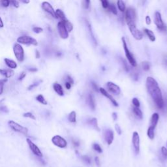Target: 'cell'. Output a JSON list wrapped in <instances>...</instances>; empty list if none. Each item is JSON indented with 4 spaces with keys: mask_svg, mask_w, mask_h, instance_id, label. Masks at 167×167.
<instances>
[{
    "mask_svg": "<svg viewBox=\"0 0 167 167\" xmlns=\"http://www.w3.org/2000/svg\"><path fill=\"white\" fill-rule=\"evenodd\" d=\"M115 131H116V132L118 133V135H121V133H122V131H121V127H120V125L118 124H116L115 125Z\"/></svg>",
    "mask_w": 167,
    "mask_h": 167,
    "instance_id": "obj_47",
    "label": "cell"
},
{
    "mask_svg": "<svg viewBox=\"0 0 167 167\" xmlns=\"http://www.w3.org/2000/svg\"><path fill=\"white\" fill-rule=\"evenodd\" d=\"M86 26H87V30H88L89 31V36H90L91 38H92V41H93V44L96 46V45H97V42L96 38H95L94 34H93V30H92V26H91V24H89V22L87 20H86Z\"/></svg>",
    "mask_w": 167,
    "mask_h": 167,
    "instance_id": "obj_17",
    "label": "cell"
},
{
    "mask_svg": "<svg viewBox=\"0 0 167 167\" xmlns=\"http://www.w3.org/2000/svg\"><path fill=\"white\" fill-rule=\"evenodd\" d=\"M146 86L148 93L152 98L157 108H163L164 107V99L157 82L153 77L148 76L146 79Z\"/></svg>",
    "mask_w": 167,
    "mask_h": 167,
    "instance_id": "obj_1",
    "label": "cell"
},
{
    "mask_svg": "<svg viewBox=\"0 0 167 167\" xmlns=\"http://www.w3.org/2000/svg\"><path fill=\"white\" fill-rule=\"evenodd\" d=\"M36 99H37V101H38V102L41 103L42 105H46L48 104L46 100L45 99V98L44 97V96H43L42 94H38V95L36 97Z\"/></svg>",
    "mask_w": 167,
    "mask_h": 167,
    "instance_id": "obj_30",
    "label": "cell"
},
{
    "mask_svg": "<svg viewBox=\"0 0 167 167\" xmlns=\"http://www.w3.org/2000/svg\"><path fill=\"white\" fill-rule=\"evenodd\" d=\"M87 103L92 110L95 109V101L94 96L91 93H89L87 96Z\"/></svg>",
    "mask_w": 167,
    "mask_h": 167,
    "instance_id": "obj_21",
    "label": "cell"
},
{
    "mask_svg": "<svg viewBox=\"0 0 167 167\" xmlns=\"http://www.w3.org/2000/svg\"><path fill=\"white\" fill-rule=\"evenodd\" d=\"M132 143H133L134 150L136 155L140 153V136L137 132H134L132 136Z\"/></svg>",
    "mask_w": 167,
    "mask_h": 167,
    "instance_id": "obj_10",
    "label": "cell"
},
{
    "mask_svg": "<svg viewBox=\"0 0 167 167\" xmlns=\"http://www.w3.org/2000/svg\"><path fill=\"white\" fill-rule=\"evenodd\" d=\"M73 145H74V147H79V146H80V142H79V141L74 140H73Z\"/></svg>",
    "mask_w": 167,
    "mask_h": 167,
    "instance_id": "obj_55",
    "label": "cell"
},
{
    "mask_svg": "<svg viewBox=\"0 0 167 167\" xmlns=\"http://www.w3.org/2000/svg\"><path fill=\"white\" fill-rule=\"evenodd\" d=\"M42 9L45 11V12H48V14L52 16L53 17L56 18V12L54 9L53 7L51 5L50 3L47 2H43L42 3Z\"/></svg>",
    "mask_w": 167,
    "mask_h": 167,
    "instance_id": "obj_14",
    "label": "cell"
},
{
    "mask_svg": "<svg viewBox=\"0 0 167 167\" xmlns=\"http://www.w3.org/2000/svg\"><path fill=\"white\" fill-rule=\"evenodd\" d=\"M101 3H102V7L105 8V9H108V6H109V2L107 0H102Z\"/></svg>",
    "mask_w": 167,
    "mask_h": 167,
    "instance_id": "obj_45",
    "label": "cell"
},
{
    "mask_svg": "<svg viewBox=\"0 0 167 167\" xmlns=\"http://www.w3.org/2000/svg\"><path fill=\"white\" fill-rule=\"evenodd\" d=\"M155 24L159 30L162 31H166L167 27L163 22L162 16L159 12H156L155 13Z\"/></svg>",
    "mask_w": 167,
    "mask_h": 167,
    "instance_id": "obj_9",
    "label": "cell"
},
{
    "mask_svg": "<svg viewBox=\"0 0 167 167\" xmlns=\"http://www.w3.org/2000/svg\"><path fill=\"white\" fill-rule=\"evenodd\" d=\"M41 82V80H39L38 82H36L33 83V84H31L28 87V89L29 91L31 90V89H33V88H35V87H36L37 86H38V85L40 84Z\"/></svg>",
    "mask_w": 167,
    "mask_h": 167,
    "instance_id": "obj_37",
    "label": "cell"
},
{
    "mask_svg": "<svg viewBox=\"0 0 167 167\" xmlns=\"http://www.w3.org/2000/svg\"><path fill=\"white\" fill-rule=\"evenodd\" d=\"M99 92H101V94L102 95H104L105 97H106L107 98H108V99H109L110 101L112 102V105H114L115 107H118V103L117 102V101H115V99H114V98L112 97L109 94V93H108V92H107V91L105 90V89L102 88V87H101V88H99Z\"/></svg>",
    "mask_w": 167,
    "mask_h": 167,
    "instance_id": "obj_16",
    "label": "cell"
},
{
    "mask_svg": "<svg viewBox=\"0 0 167 167\" xmlns=\"http://www.w3.org/2000/svg\"><path fill=\"white\" fill-rule=\"evenodd\" d=\"M151 18H150L149 16H146V24L148 25H149V24H151Z\"/></svg>",
    "mask_w": 167,
    "mask_h": 167,
    "instance_id": "obj_54",
    "label": "cell"
},
{
    "mask_svg": "<svg viewBox=\"0 0 167 167\" xmlns=\"http://www.w3.org/2000/svg\"><path fill=\"white\" fill-rule=\"evenodd\" d=\"M89 4H90V1H89V0H84V2H82L83 7L85 9H88L89 7Z\"/></svg>",
    "mask_w": 167,
    "mask_h": 167,
    "instance_id": "obj_44",
    "label": "cell"
},
{
    "mask_svg": "<svg viewBox=\"0 0 167 167\" xmlns=\"http://www.w3.org/2000/svg\"><path fill=\"white\" fill-rule=\"evenodd\" d=\"M55 12H56V18H59L61 20V21H64L67 20L65 13L61 9H57L56 10H55Z\"/></svg>",
    "mask_w": 167,
    "mask_h": 167,
    "instance_id": "obj_24",
    "label": "cell"
},
{
    "mask_svg": "<svg viewBox=\"0 0 167 167\" xmlns=\"http://www.w3.org/2000/svg\"><path fill=\"white\" fill-rule=\"evenodd\" d=\"M17 43L20 44H25V45H33V46L38 45L37 41L35 38L28 35H23L17 38Z\"/></svg>",
    "mask_w": 167,
    "mask_h": 167,
    "instance_id": "obj_2",
    "label": "cell"
},
{
    "mask_svg": "<svg viewBox=\"0 0 167 167\" xmlns=\"http://www.w3.org/2000/svg\"><path fill=\"white\" fill-rule=\"evenodd\" d=\"M10 3L9 0H2V1H1V4L3 7H8L10 5Z\"/></svg>",
    "mask_w": 167,
    "mask_h": 167,
    "instance_id": "obj_42",
    "label": "cell"
},
{
    "mask_svg": "<svg viewBox=\"0 0 167 167\" xmlns=\"http://www.w3.org/2000/svg\"><path fill=\"white\" fill-rule=\"evenodd\" d=\"M28 71H30V72H32V73H35V72H37V69L36 67H31V68H29Z\"/></svg>",
    "mask_w": 167,
    "mask_h": 167,
    "instance_id": "obj_56",
    "label": "cell"
},
{
    "mask_svg": "<svg viewBox=\"0 0 167 167\" xmlns=\"http://www.w3.org/2000/svg\"><path fill=\"white\" fill-rule=\"evenodd\" d=\"M53 88L54 90L55 91V92H56L58 95H59V96H63V89L62 86H61L59 84H58V82L54 83Z\"/></svg>",
    "mask_w": 167,
    "mask_h": 167,
    "instance_id": "obj_18",
    "label": "cell"
},
{
    "mask_svg": "<svg viewBox=\"0 0 167 167\" xmlns=\"http://www.w3.org/2000/svg\"><path fill=\"white\" fill-rule=\"evenodd\" d=\"M7 81V79H2L0 80V95H2L3 92V87L5 82Z\"/></svg>",
    "mask_w": 167,
    "mask_h": 167,
    "instance_id": "obj_35",
    "label": "cell"
},
{
    "mask_svg": "<svg viewBox=\"0 0 167 167\" xmlns=\"http://www.w3.org/2000/svg\"><path fill=\"white\" fill-rule=\"evenodd\" d=\"M81 159L86 164L89 165V164H91V163H92V160H91L90 157L87 156V155H82L81 157Z\"/></svg>",
    "mask_w": 167,
    "mask_h": 167,
    "instance_id": "obj_33",
    "label": "cell"
},
{
    "mask_svg": "<svg viewBox=\"0 0 167 167\" xmlns=\"http://www.w3.org/2000/svg\"><path fill=\"white\" fill-rule=\"evenodd\" d=\"M154 130H155V129H154L153 127H150V126L148 127V131H147V135H148V136L149 137V138L151 139V140H153V139L154 138V137H155Z\"/></svg>",
    "mask_w": 167,
    "mask_h": 167,
    "instance_id": "obj_29",
    "label": "cell"
},
{
    "mask_svg": "<svg viewBox=\"0 0 167 167\" xmlns=\"http://www.w3.org/2000/svg\"><path fill=\"white\" fill-rule=\"evenodd\" d=\"M61 22H62L63 23L64 25H65V28H66L67 31H68V33L71 32V31H73V24H72L71 22H69L68 20L67 19L64 21H61Z\"/></svg>",
    "mask_w": 167,
    "mask_h": 167,
    "instance_id": "obj_25",
    "label": "cell"
},
{
    "mask_svg": "<svg viewBox=\"0 0 167 167\" xmlns=\"http://www.w3.org/2000/svg\"><path fill=\"white\" fill-rule=\"evenodd\" d=\"M8 124H9V127L11 128L13 131L16 132H18V133H22L24 135H28V128L25 127H23L22 125H20L19 123H16L15 121H12V120H10L8 122Z\"/></svg>",
    "mask_w": 167,
    "mask_h": 167,
    "instance_id": "obj_5",
    "label": "cell"
},
{
    "mask_svg": "<svg viewBox=\"0 0 167 167\" xmlns=\"http://www.w3.org/2000/svg\"><path fill=\"white\" fill-rule=\"evenodd\" d=\"M107 86L110 92H111L112 93H114V94L119 95L121 93V89H120V87L117 84H114V82H108Z\"/></svg>",
    "mask_w": 167,
    "mask_h": 167,
    "instance_id": "obj_15",
    "label": "cell"
},
{
    "mask_svg": "<svg viewBox=\"0 0 167 167\" xmlns=\"http://www.w3.org/2000/svg\"><path fill=\"white\" fill-rule=\"evenodd\" d=\"M133 111L134 114L135 115V116L138 119H142L143 118V113L141 111V110L139 108H137V107H133Z\"/></svg>",
    "mask_w": 167,
    "mask_h": 167,
    "instance_id": "obj_26",
    "label": "cell"
},
{
    "mask_svg": "<svg viewBox=\"0 0 167 167\" xmlns=\"http://www.w3.org/2000/svg\"><path fill=\"white\" fill-rule=\"evenodd\" d=\"M92 147H93V149H94L95 151H97V152L99 153H101L102 152V148H101V147L100 146V145L98 144H97V143L93 144V146H92Z\"/></svg>",
    "mask_w": 167,
    "mask_h": 167,
    "instance_id": "obj_34",
    "label": "cell"
},
{
    "mask_svg": "<svg viewBox=\"0 0 167 167\" xmlns=\"http://www.w3.org/2000/svg\"><path fill=\"white\" fill-rule=\"evenodd\" d=\"M166 146H167V142H166Z\"/></svg>",
    "mask_w": 167,
    "mask_h": 167,
    "instance_id": "obj_62",
    "label": "cell"
},
{
    "mask_svg": "<svg viewBox=\"0 0 167 167\" xmlns=\"http://www.w3.org/2000/svg\"><path fill=\"white\" fill-rule=\"evenodd\" d=\"M142 66L143 69L145 71H149L150 69V63L148 61H143L142 63Z\"/></svg>",
    "mask_w": 167,
    "mask_h": 167,
    "instance_id": "obj_36",
    "label": "cell"
},
{
    "mask_svg": "<svg viewBox=\"0 0 167 167\" xmlns=\"http://www.w3.org/2000/svg\"><path fill=\"white\" fill-rule=\"evenodd\" d=\"M112 118L114 121L117 120V119H118V114H117V113L115 112L112 113Z\"/></svg>",
    "mask_w": 167,
    "mask_h": 167,
    "instance_id": "obj_57",
    "label": "cell"
},
{
    "mask_svg": "<svg viewBox=\"0 0 167 167\" xmlns=\"http://www.w3.org/2000/svg\"><path fill=\"white\" fill-rule=\"evenodd\" d=\"M163 64H164V67L167 69V54H166L164 57H163Z\"/></svg>",
    "mask_w": 167,
    "mask_h": 167,
    "instance_id": "obj_51",
    "label": "cell"
},
{
    "mask_svg": "<svg viewBox=\"0 0 167 167\" xmlns=\"http://www.w3.org/2000/svg\"><path fill=\"white\" fill-rule=\"evenodd\" d=\"M26 141L29 146V148H30L31 151L35 155H36V156L38 157H43V153H42L40 149L38 148V147L36 144H35L30 138H27Z\"/></svg>",
    "mask_w": 167,
    "mask_h": 167,
    "instance_id": "obj_11",
    "label": "cell"
},
{
    "mask_svg": "<svg viewBox=\"0 0 167 167\" xmlns=\"http://www.w3.org/2000/svg\"><path fill=\"white\" fill-rule=\"evenodd\" d=\"M33 31L35 33H41L43 31V29L42 28H40V27H33Z\"/></svg>",
    "mask_w": 167,
    "mask_h": 167,
    "instance_id": "obj_41",
    "label": "cell"
},
{
    "mask_svg": "<svg viewBox=\"0 0 167 167\" xmlns=\"http://www.w3.org/2000/svg\"><path fill=\"white\" fill-rule=\"evenodd\" d=\"M4 61L5 64L7 65V66L8 67H9L10 69H15L17 68L18 65H17V63H16V61H15L12 60V59H9V58H5Z\"/></svg>",
    "mask_w": 167,
    "mask_h": 167,
    "instance_id": "obj_20",
    "label": "cell"
},
{
    "mask_svg": "<svg viewBox=\"0 0 167 167\" xmlns=\"http://www.w3.org/2000/svg\"><path fill=\"white\" fill-rule=\"evenodd\" d=\"M3 26H4V24H3V20H2V18L0 17V28H3Z\"/></svg>",
    "mask_w": 167,
    "mask_h": 167,
    "instance_id": "obj_59",
    "label": "cell"
},
{
    "mask_svg": "<svg viewBox=\"0 0 167 167\" xmlns=\"http://www.w3.org/2000/svg\"><path fill=\"white\" fill-rule=\"evenodd\" d=\"M23 116L25 117V118H28L31 119V120H36V118H35V115H33V114L32 113H31V112L24 113V114H23Z\"/></svg>",
    "mask_w": 167,
    "mask_h": 167,
    "instance_id": "obj_38",
    "label": "cell"
},
{
    "mask_svg": "<svg viewBox=\"0 0 167 167\" xmlns=\"http://www.w3.org/2000/svg\"><path fill=\"white\" fill-rule=\"evenodd\" d=\"M120 59H121V63H122V64H123V66L124 67L125 70L128 72V71H129V66H128V65H127V63L126 62V61L124 60L123 59H122V58H121Z\"/></svg>",
    "mask_w": 167,
    "mask_h": 167,
    "instance_id": "obj_43",
    "label": "cell"
},
{
    "mask_svg": "<svg viewBox=\"0 0 167 167\" xmlns=\"http://www.w3.org/2000/svg\"><path fill=\"white\" fill-rule=\"evenodd\" d=\"M68 120L71 123H75L76 121V114L75 111H72L68 116Z\"/></svg>",
    "mask_w": 167,
    "mask_h": 167,
    "instance_id": "obj_28",
    "label": "cell"
},
{
    "mask_svg": "<svg viewBox=\"0 0 167 167\" xmlns=\"http://www.w3.org/2000/svg\"><path fill=\"white\" fill-rule=\"evenodd\" d=\"M35 57H36V58H37V59H39V58H40V57H41L40 52H38V50L35 51Z\"/></svg>",
    "mask_w": 167,
    "mask_h": 167,
    "instance_id": "obj_58",
    "label": "cell"
},
{
    "mask_svg": "<svg viewBox=\"0 0 167 167\" xmlns=\"http://www.w3.org/2000/svg\"><path fill=\"white\" fill-rule=\"evenodd\" d=\"M21 2H22V3H25V4H28V3H30V1H29V0H27V1H25V0H22Z\"/></svg>",
    "mask_w": 167,
    "mask_h": 167,
    "instance_id": "obj_61",
    "label": "cell"
},
{
    "mask_svg": "<svg viewBox=\"0 0 167 167\" xmlns=\"http://www.w3.org/2000/svg\"><path fill=\"white\" fill-rule=\"evenodd\" d=\"M129 26V30L131 31V33L133 37L136 39V40H141L143 38V34L139 30H138L136 26V24L135 23H130V24H127Z\"/></svg>",
    "mask_w": 167,
    "mask_h": 167,
    "instance_id": "obj_7",
    "label": "cell"
},
{
    "mask_svg": "<svg viewBox=\"0 0 167 167\" xmlns=\"http://www.w3.org/2000/svg\"><path fill=\"white\" fill-rule=\"evenodd\" d=\"M95 164H96V165L98 167H100V166H101V163H100V160H99L98 157H95Z\"/></svg>",
    "mask_w": 167,
    "mask_h": 167,
    "instance_id": "obj_50",
    "label": "cell"
},
{
    "mask_svg": "<svg viewBox=\"0 0 167 167\" xmlns=\"http://www.w3.org/2000/svg\"><path fill=\"white\" fill-rule=\"evenodd\" d=\"M65 87H66V89H70L71 87V86H72V84H71V83L68 82H65Z\"/></svg>",
    "mask_w": 167,
    "mask_h": 167,
    "instance_id": "obj_53",
    "label": "cell"
},
{
    "mask_svg": "<svg viewBox=\"0 0 167 167\" xmlns=\"http://www.w3.org/2000/svg\"><path fill=\"white\" fill-rule=\"evenodd\" d=\"M117 5H118V7L119 10L121 12H124L125 10V3L123 1H121V0L118 1Z\"/></svg>",
    "mask_w": 167,
    "mask_h": 167,
    "instance_id": "obj_31",
    "label": "cell"
},
{
    "mask_svg": "<svg viewBox=\"0 0 167 167\" xmlns=\"http://www.w3.org/2000/svg\"><path fill=\"white\" fill-rule=\"evenodd\" d=\"M103 135L104 138H105L106 142L108 144V145H111V144H112L113 140H114V132L110 129H105V130L104 131Z\"/></svg>",
    "mask_w": 167,
    "mask_h": 167,
    "instance_id": "obj_12",
    "label": "cell"
},
{
    "mask_svg": "<svg viewBox=\"0 0 167 167\" xmlns=\"http://www.w3.org/2000/svg\"><path fill=\"white\" fill-rule=\"evenodd\" d=\"M161 154H162L163 157L164 159H167V148H166L164 146L162 147L161 148Z\"/></svg>",
    "mask_w": 167,
    "mask_h": 167,
    "instance_id": "obj_40",
    "label": "cell"
},
{
    "mask_svg": "<svg viewBox=\"0 0 167 167\" xmlns=\"http://www.w3.org/2000/svg\"><path fill=\"white\" fill-rule=\"evenodd\" d=\"M108 9L110 12H112L113 14L116 15L118 14V10H117L116 7L114 3H109V6H108Z\"/></svg>",
    "mask_w": 167,
    "mask_h": 167,
    "instance_id": "obj_32",
    "label": "cell"
},
{
    "mask_svg": "<svg viewBox=\"0 0 167 167\" xmlns=\"http://www.w3.org/2000/svg\"><path fill=\"white\" fill-rule=\"evenodd\" d=\"M144 31V32H145L146 34L148 35V37H149V40L151 41H152V42L155 41V35H154L153 32L151 30L145 28Z\"/></svg>",
    "mask_w": 167,
    "mask_h": 167,
    "instance_id": "obj_27",
    "label": "cell"
},
{
    "mask_svg": "<svg viewBox=\"0 0 167 167\" xmlns=\"http://www.w3.org/2000/svg\"><path fill=\"white\" fill-rule=\"evenodd\" d=\"M25 76H26V73H25V71H23V72H22V73H21V74H20L18 80H20H20H22L23 79H24V78H25Z\"/></svg>",
    "mask_w": 167,
    "mask_h": 167,
    "instance_id": "obj_48",
    "label": "cell"
},
{
    "mask_svg": "<svg viewBox=\"0 0 167 167\" xmlns=\"http://www.w3.org/2000/svg\"><path fill=\"white\" fill-rule=\"evenodd\" d=\"M132 102H133V105H134V107H137V108H139L140 105V101H138V99L137 98H133V100H132Z\"/></svg>",
    "mask_w": 167,
    "mask_h": 167,
    "instance_id": "obj_39",
    "label": "cell"
},
{
    "mask_svg": "<svg viewBox=\"0 0 167 167\" xmlns=\"http://www.w3.org/2000/svg\"><path fill=\"white\" fill-rule=\"evenodd\" d=\"M121 40H122V43H123V48H124L126 58H127V59H128V61H129V62L130 63L131 65L133 67H136V65H137V63H136V60H135V58L133 57V54L131 53L129 49L128 48L125 38L124 37H122V38H121Z\"/></svg>",
    "mask_w": 167,
    "mask_h": 167,
    "instance_id": "obj_3",
    "label": "cell"
},
{
    "mask_svg": "<svg viewBox=\"0 0 167 167\" xmlns=\"http://www.w3.org/2000/svg\"><path fill=\"white\" fill-rule=\"evenodd\" d=\"M10 4H12L15 7L18 8L19 7V2L16 0H13V1H10Z\"/></svg>",
    "mask_w": 167,
    "mask_h": 167,
    "instance_id": "obj_46",
    "label": "cell"
},
{
    "mask_svg": "<svg viewBox=\"0 0 167 167\" xmlns=\"http://www.w3.org/2000/svg\"><path fill=\"white\" fill-rule=\"evenodd\" d=\"M13 52L16 59L19 62H22L24 59V50L22 45L16 43L13 46Z\"/></svg>",
    "mask_w": 167,
    "mask_h": 167,
    "instance_id": "obj_4",
    "label": "cell"
},
{
    "mask_svg": "<svg viewBox=\"0 0 167 167\" xmlns=\"http://www.w3.org/2000/svg\"><path fill=\"white\" fill-rule=\"evenodd\" d=\"M66 82H68L71 83V84H73V83H74V81H73V79H72V78H71V77L69 75L67 76V81Z\"/></svg>",
    "mask_w": 167,
    "mask_h": 167,
    "instance_id": "obj_52",
    "label": "cell"
},
{
    "mask_svg": "<svg viewBox=\"0 0 167 167\" xmlns=\"http://www.w3.org/2000/svg\"><path fill=\"white\" fill-rule=\"evenodd\" d=\"M87 123L89 125H92V127L94 128L95 130L98 131H100V129H99V125H98V123H97V120L96 118H91L89 120H88L87 121Z\"/></svg>",
    "mask_w": 167,
    "mask_h": 167,
    "instance_id": "obj_23",
    "label": "cell"
},
{
    "mask_svg": "<svg viewBox=\"0 0 167 167\" xmlns=\"http://www.w3.org/2000/svg\"><path fill=\"white\" fill-rule=\"evenodd\" d=\"M164 107H166V110H167V96L166 97L165 99H164V107H163V108H164Z\"/></svg>",
    "mask_w": 167,
    "mask_h": 167,
    "instance_id": "obj_60",
    "label": "cell"
},
{
    "mask_svg": "<svg viewBox=\"0 0 167 167\" xmlns=\"http://www.w3.org/2000/svg\"><path fill=\"white\" fill-rule=\"evenodd\" d=\"M159 120V115L157 113H154L151 115V120H150V127H153L155 129L157 123H158Z\"/></svg>",
    "mask_w": 167,
    "mask_h": 167,
    "instance_id": "obj_19",
    "label": "cell"
},
{
    "mask_svg": "<svg viewBox=\"0 0 167 167\" xmlns=\"http://www.w3.org/2000/svg\"><path fill=\"white\" fill-rule=\"evenodd\" d=\"M52 142L54 145L60 148H65L67 146V142L64 138L59 135H55L52 137Z\"/></svg>",
    "mask_w": 167,
    "mask_h": 167,
    "instance_id": "obj_8",
    "label": "cell"
},
{
    "mask_svg": "<svg viewBox=\"0 0 167 167\" xmlns=\"http://www.w3.org/2000/svg\"><path fill=\"white\" fill-rule=\"evenodd\" d=\"M0 74L5 76L6 79H9L14 75L15 72L11 69H0Z\"/></svg>",
    "mask_w": 167,
    "mask_h": 167,
    "instance_id": "obj_22",
    "label": "cell"
},
{
    "mask_svg": "<svg viewBox=\"0 0 167 167\" xmlns=\"http://www.w3.org/2000/svg\"><path fill=\"white\" fill-rule=\"evenodd\" d=\"M58 30L59 36L63 39H66L69 37V33L67 31L65 25L62 22H59L58 24Z\"/></svg>",
    "mask_w": 167,
    "mask_h": 167,
    "instance_id": "obj_13",
    "label": "cell"
},
{
    "mask_svg": "<svg viewBox=\"0 0 167 167\" xmlns=\"http://www.w3.org/2000/svg\"><path fill=\"white\" fill-rule=\"evenodd\" d=\"M125 20L127 24L135 23L136 20V10L133 7H129L126 10L125 12Z\"/></svg>",
    "mask_w": 167,
    "mask_h": 167,
    "instance_id": "obj_6",
    "label": "cell"
},
{
    "mask_svg": "<svg viewBox=\"0 0 167 167\" xmlns=\"http://www.w3.org/2000/svg\"><path fill=\"white\" fill-rule=\"evenodd\" d=\"M92 88H93L95 92H99V89L98 88L97 86V84H95V83L93 82H92Z\"/></svg>",
    "mask_w": 167,
    "mask_h": 167,
    "instance_id": "obj_49",
    "label": "cell"
}]
</instances>
